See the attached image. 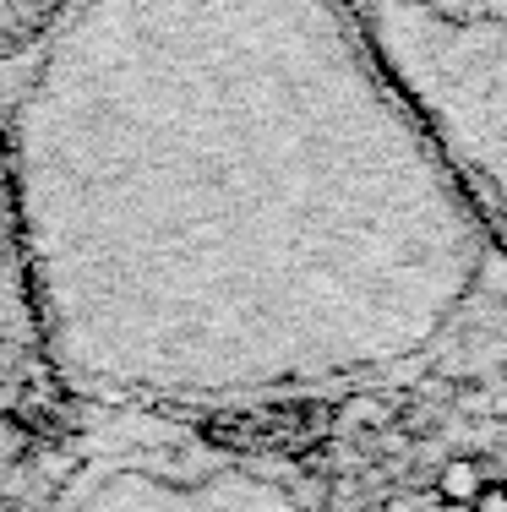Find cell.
<instances>
[{
	"instance_id": "cell-2",
	"label": "cell",
	"mask_w": 507,
	"mask_h": 512,
	"mask_svg": "<svg viewBox=\"0 0 507 512\" xmlns=\"http://www.w3.org/2000/svg\"><path fill=\"white\" fill-rule=\"evenodd\" d=\"M491 485V474H486V463L480 458H469V453H458V458H448L437 469V485H431V496H437L442 507H453V512H464L469 502H475L480 491Z\"/></svg>"
},
{
	"instance_id": "cell-3",
	"label": "cell",
	"mask_w": 507,
	"mask_h": 512,
	"mask_svg": "<svg viewBox=\"0 0 507 512\" xmlns=\"http://www.w3.org/2000/svg\"><path fill=\"white\" fill-rule=\"evenodd\" d=\"M464 512H507V496H502V485H486V491L475 496Z\"/></svg>"
},
{
	"instance_id": "cell-4",
	"label": "cell",
	"mask_w": 507,
	"mask_h": 512,
	"mask_svg": "<svg viewBox=\"0 0 507 512\" xmlns=\"http://www.w3.org/2000/svg\"><path fill=\"white\" fill-rule=\"evenodd\" d=\"M360 512H388V507H360Z\"/></svg>"
},
{
	"instance_id": "cell-1",
	"label": "cell",
	"mask_w": 507,
	"mask_h": 512,
	"mask_svg": "<svg viewBox=\"0 0 507 512\" xmlns=\"http://www.w3.org/2000/svg\"><path fill=\"white\" fill-rule=\"evenodd\" d=\"M333 414L322 404H289V409H262V414H229L213 420V442L229 447H273V453H306L328 436Z\"/></svg>"
},
{
	"instance_id": "cell-5",
	"label": "cell",
	"mask_w": 507,
	"mask_h": 512,
	"mask_svg": "<svg viewBox=\"0 0 507 512\" xmlns=\"http://www.w3.org/2000/svg\"><path fill=\"white\" fill-rule=\"evenodd\" d=\"M502 496H507V474H502Z\"/></svg>"
}]
</instances>
